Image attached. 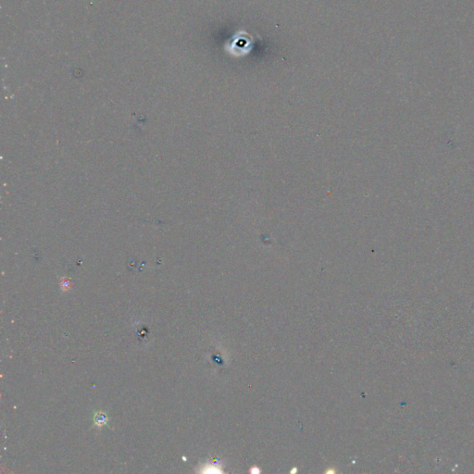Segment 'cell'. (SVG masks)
I'll return each instance as SVG.
<instances>
[{
  "label": "cell",
  "instance_id": "1",
  "mask_svg": "<svg viewBox=\"0 0 474 474\" xmlns=\"http://www.w3.org/2000/svg\"><path fill=\"white\" fill-rule=\"evenodd\" d=\"M108 420V418L106 416V414H103V413H99V414H96V417H95V421H96V425L97 426H99L101 427L102 425L105 424Z\"/></svg>",
  "mask_w": 474,
  "mask_h": 474
}]
</instances>
